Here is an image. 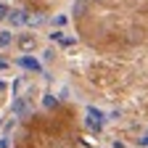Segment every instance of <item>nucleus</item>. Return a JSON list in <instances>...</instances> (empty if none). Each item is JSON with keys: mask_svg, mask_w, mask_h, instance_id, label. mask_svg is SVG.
<instances>
[{"mask_svg": "<svg viewBox=\"0 0 148 148\" xmlns=\"http://www.w3.org/2000/svg\"><path fill=\"white\" fill-rule=\"evenodd\" d=\"M13 116H29V98L27 95H13Z\"/></svg>", "mask_w": 148, "mask_h": 148, "instance_id": "f257e3e1", "label": "nucleus"}, {"mask_svg": "<svg viewBox=\"0 0 148 148\" xmlns=\"http://www.w3.org/2000/svg\"><path fill=\"white\" fill-rule=\"evenodd\" d=\"M27 18H29V13H27V11L13 8V11L8 13V18H5V21H8L11 27H24V24H27Z\"/></svg>", "mask_w": 148, "mask_h": 148, "instance_id": "f03ea898", "label": "nucleus"}, {"mask_svg": "<svg viewBox=\"0 0 148 148\" xmlns=\"http://www.w3.org/2000/svg\"><path fill=\"white\" fill-rule=\"evenodd\" d=\"M16 45H18V50H21V53H32V50L37 48V37H34V34H21V37L16 40Z\"/></svg>", "mask_w": 148, "mask_h": 148, "instance_id": "7ed1b4c3", "label": "nucleus"}, {"mask_svg": "<svg viewBox=\"0 0 148 148\" xmlns=\"http://www.w3.org/2000/svg\"><path fill=\"white\" fill-rule=\"evenodd\" d=\"M71 13L77 16V18L87 16V13H90V0H74V5H71Z\"/></svg>", "mask_w": 148, "mask_h": 148, "instance_id": "20e7f679", "label": "nucleus"}, {"mask_svg": "<svg viewBox=\"0 0 148 148\" xmlns=\"http://www.w3.org/2000/svg\"><path fill=\"white\" fill-rule=\"evenodd\" d=\"M45 21H48V16H45V13H29L27 27H34V29H37V27H42Z\"/></svg>", "mask_w": 148, "mask_h": 148, "instance_id": "39448f33", "label": "nucleus"}, {"mask_svg": "<svg viewBox=\"0 0 148 148\" xmlns=\"http://www.w3.org/2000/svg\"><path fill=\"white\" fill-rule=\"evenodd\" d=\"M13 45V32H8V29H3V32H0V48H11Z\"/></svg>", "mask_w": 148, "mask_h": 148, "instance_id": "423d86ee", "label": "nucleus"}, {"mask_svg": "<svg viewBox=\"0 0 148 148\" xmlns=\"http://www.w3.org/2000/svg\"><path fill=\"white\" fill-rule=\"evenodd\" d=\"M16 64H18V66H24V69H32V71H42V66L37 64V61H32V58H18Z\"/></svg>", "mask_w": 148, "mask_h": 148, "instance_id": "0eeeda50", "label": "nucleus"}, {"mask_svg": "<svg viewBox=\"0 0 148 148\" xmlns=\"http://www.w3.org/2000/svg\"><path fill=\"white\" fill-rule=\"evenodd\" d=\"M8 13H11V5H8V3H0V21L8 18Z\"/></svg>", "mask_w": 148, "mask_h": 148, "instance_id": "6e6552de", "label": "nucleus"}, {"mask_svg": "<svg viewBox=\"0 0 148 148\" xmlns=\"http://www.w3.org/2000/svg\"><path fill=\"white\" fill-rule=\"evenodd\" d=\"M66 21H69L66 16H56V18H53V24H56V27H66Z\"/></svg>", "mask_w": 148, "mask_h": 148, "instance_id": "1a4fd4ad", "label": "nucleus"}, {"mask_svg": "<svg viewBox=\"0 0 148 148\" xmlns=\"http://www.w3.org/2000/svg\"><path fill=\"white\" fill-rule=\"evenodd\" d=\"M42 103H45L48 108H53V106H56V95H50V92H48V95H45V101H42Z\"/></svg>", "mask_w": 148, "mask_h": 148, "instance_id": "9d476101", "label": "nucleus"}, {"mask_svg": "<svg viewBox=\"0 0 148 148\" xmlns=\"http://www.w3.org/2000/svg\"><path fill=\"white\" fill-rule=\"evenodd\" d=\"M42 58H45V61H53V58H56V50H53V48H48V50L42 53Z\"/></svg>", "mask_w": 148, "mask_h": 148, "instance_id": "9b49d317", "label": "nucleus"}, {"mask_svg": "<svg viewBox=\"0 0 148 148\" xmlns=\"http://www.w3.org/2000/svg\"><path fill=\"white\" fill-rule=\"evenodd\" d=\"M0 148H11V138H8V132L0 138Z\"/></svg>", "mask_w": 148, "mask_h": 148, "instance_id": "f8f14e48", "label": "nucleus"}, {"mask_svg": "<svg viewBox=\"0 0 148 148\" xmlns=\"http://www.w3.org/2000/svg\"><path fill=\"white\" fill-rule=\"evenodd\" d=\"M5 69H11V64H8V61H3V58H0V71H5Z\"/></svg>", "mask_w": 148, "mask_h": 148, "instance_id": "ddd939ff", "label": "nucleus"}]
</instances>
